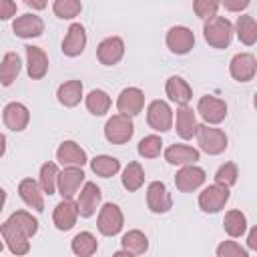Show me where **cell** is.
Returning a JSON list of instances; mask_svg holds the SVG:
<instances>
[{
  "instance_id": "obj_1",
  "label": "cell",
  "mask_w": 257,
  "mask_h": 257,
  "mask_svg": "<svg viewBox=\"0 0 257 257\" xmlns=\"http://www.w3.org/2000/svg\"><path fill=\"white\" fill-rule=\"evenodd\" d=\"M203 34H205V40L213 48H227L233 38V24L227 18L215 14L211 18H207V22L203 26Z\"/></svg>"
},
{
  "instance_id": "obj_2",
  "label": "cell",
  "mask_w": 257,
  "mask_h": 257,
  "mask_svg": "<svg viewBox=\"0 0 257 257\" xmlns=\"http://www.w3.org/2000/svg\"><path fill=\"white\" fill-rule=\"evenodd\" d=\"M133 133H135V124H133L131 116L120 114V112L114 114V116H110L106 120V124H104V137L112 145H124V143H128L131 137H133Z\"/></svg>"
},
{
  "instance_id": "obj_3",
  "label": "cell",
  "mask_w": 257,
  "mask_h": 257,
  "mask_svg": "<svg viewBox=\"0 0 257 257\" xmlns=\"http://www.w3.org/2000/svg\"><path fill=\"white\" fill-rule=\"evenodd\" d=\"M197 141L199 147L207 155H219L227 149V135L221 128H213L207 124H197Z\"/></svg>"
},
{
  "instance_id": "obj_4",
  "label": "cell",
  "mask_w": 257,
  "mask_h": 257,
  "mask_svg": "<svg viewBox=\"0 0 257 257\" xmlns=\"http://www.w3.org/2000/svg\"><path fill=\"white\" fill-rule=\"evenodd\" d=\"M0 233L8 245V249L14 253V255H26L30 251V243H28V235L14 223V221H4L2 227H0Z\"/></svg>"
},
{
  "instance_id": "obj_5",
  "label": "cell",
  "mask_w": 257,
  "mask_h": 257,
  "mask_svg": "<svg viewBox=\"0 0 257 257\" xmlns=\"http://www.w3.org/2000/svg\"><path fill=\"white\" fill-rule=\"evenodd\" d=\"M227 201H229V187H223L219 183L209 185L199 195V207L205 213H217V211H221Z\"/></svg>"
},
{
  "instance_id": "obj_6",
  "label": "cell",
  "mask_w": 257,
  "mask_h": 257,
  "mask_svg": "<svg viewBox=\"0 0 257 257\" xmlns=\"http://www.w3.org/2000/svg\"><path fill=\"white\" fill-rule=\"evenodd\" d=\"M147 122L151 128L165 133L173 126V110L165 100H153L147 108Z\"/></svg>"
},
{
  "instance_id": "obj_7",
  "label": "cell",
  "mask_w": 257,
  "mask_h": 257,
  "mask_svg": "<svg viewBox=\"0 0 257 257\" xmlns=\"http://www.w3.org/2000/svg\"><path fill=\"white\" fill-rule=\"evenodd\" d=\"M98 231L106 237H112L116 235L120 229H122V213L118 209V205L114 203H106L102 205L100 213H98Z\"/></svg>"
},
{
  "instance_id": "obj_8",
  "label": "cell",
  "mask_w": 257,
  "mask_h": 257,
  "mask_svg": "<svg viewBox=\"0 0 257 257\" xmlns=\"http://www.w3.org/2000/svg\"><path fill=\"white\" fill-rule=\"evenodd\" d=\"M167 46L173 54H187L195 46V34L187 26H173L167 32Z\"/></svg>"
},
{
  "instance_id": "obj_9",
  "label": "cell",
  "mask_w": 257,
  "mask_h": 257,
  "mask_svg": "<svg viewBox=\"0 0 257 257\" xmlns=\"http://www.w3.org/2000/svg\"><path fill=\"white\" fill-rule=\"evenodd\" d=\"M197 110H199V114H201L207 122H211V124H219V122L225 120V116H227V104H225V100H221V98H217V96H209V94L199 98Z\"/></svg>"
},
{
  "instance_id": "obj_10",
  "label": "cell",
  "mask_w": 257,
  "mask_h": 257,
  "mask_svg": "<svg viewBox=\"0 0 257 257\" xmlns=\"http://www.w3.org/2000/svg\"><path fill=\"white\" fill-rule=\"evenodd\" d=\"M205 171L201 167H195L193 165H183V169L177 173L175 177V185L181 193H191L195 189H199L203 183H205Z\"/></svg>"
},
{
  "instance_id": "obj_11",
  "label": "cell",
  "mask_w": 257,
  "mask_h": 257,
  "mask_svg": "<svg viewBox=\"0 0 257 257\" xmlns=\"http://www.w3.org/2000/svg\"><path fill=\"white\" fill-rule=\"evenodd\" d=\"M116 106H118V112L120 114H126V116L139 114L143 110V106H145V94H143V90L141 88H135V86L124 88L118 94Z\"/></svg>"
},
{
  "instance_id": "obj_12",
  "label": "cell",
  "mask_w": 257,
  "mask_h": 257,
  "mask_svg": "<svg viewBox=\"0 0 257 257\" xmlns=\"http://www.w3.org/2000/svg\"><path fill=\"white\" fill-rule=\"evenodd\" d=\"M82 183H84L82 167H66L62 173H58V179H56V187L62 197H72Z\"/></svg>"
},
{
  "instance_id": "obj_13",
  "label": "cell",
  "mask_w": 257,
  "mask_h": 257,
  "mask_svg": "<svg viewBox=\"0 0 257 257\" xmlns=\"http://www.w3.org/2000/svg\"><path fill=\"white\" fill-rule=\"evenodd\" d=\"M147 205L153 213L161 215V213H167L171 207H173V199L167 191V187L159 181L151 183L149 189H147Z\"/></svg>"
},
{
  "instance_id": "obj_14",
  "label": "cell",
  "mask_w": 257,
  "mask_h": 257,
  "mask_svg": "<svg viewBox=\"0 0 257 257\" xmlns=\"http://www.w3.org/2000/svg\"><path fill=\"white\" fill-rule=\"evenodd\" d=\"M76 217H78V209H76V203L70 199V197H62V201L54 207V225L58 231H68L74 227L76 223Z\"/></svg>"
},
{
  "instance_id": "obj_15",
  "label": "cell",
  "mask_w": 257,
  "mask_h": 257,
  "mask_svg": "<svg viewBox=\"0 0 257 257\" xmlns=\"http://www.w3.org/2000/svg\"><path fill=\"white\" fill-rule=\"evenodd\" d=\"M122 54H124V42H122V38H118V36H108V38H104V40L98 44V48H96V56H98V60H100L104 66L116 64V62L122 58Z\"/></svg>"
},
{
  "instance_id": "obj_16",
  "label": "cell",
  "mask_w": 257,
  "mask_h": 257,
  "mask_svg": "<svg viewBox=\"0 0 257 257\" xmlns=\"http://www.w3.org/2000/svg\"><path fill=\"white\" fill-rule=\"evenodd\" d=\"M229 70H231V76L239 82H247L255 76V70H257V64H255V56L249 54V52H241V54H235L231 64H229Z\"/></svg>"
},
{
  "instance_id": "obj_17",
  "label": "cell",
  "mask_w": 257,
  "mask_h": 257,
  "mask_svg": "<svg viewBox=\"0 0 257 257\" xmlns=\"http://www.w3.org/2000/svg\"><path fill=\"white\" fill-rule=\"evenodd\" d=\"M100 197H102V193L94 183H84V187H82V191L78 195V201H76L78 215L80 217H92L96 213Z\"/></svg>"
},
{
  "instance_id": "obj_18",
  "label": "cell",
  "mask_w": 257,
  "mask_h": 257,
  "mask_svg": "<svg viewBox=\"0 0 257 257\" xmlns=\"http://www.w3.org/2000/svg\"><path fill=\"white\" fill-rule=\"evenodd\" d=\"M2 118H4V124L10 128V131H24L28 126V120H30V112L28 108L22 104V102H10L4 106V112H2Z\"/></svg>"
},
{
  "instance_id": "obj_19",
  "label": "cell",
  "mask_w": 257,
  "mask_h": 257,
  "mask_svg": "<svg viewBox=\"0 0 257 257\" xmlns=\"http://www.w3.org/2000/svg\"><path fill=\"white\" fill-rule=\"evenodd\" d=\"M84 46H86V32H84V26L78 24V22L70 24V28H68L64 40H62V52H64L66 56H72V58H74V56L82 54Z\"/></svg>"
},
{
  "instance_id": "obj_20",
  "label": "cell",
  "mask_w": 257,
  "mask_h": 257,
  "mask_svg": "<svg viewBox=\"0 0 257 257\" xmlns=\"http://www.w3.org/2000/svg\"><path fill=\"white\" fill-rule=\"evenodd\" d=\"M12 30L18 38H36L44 32V22L34 14H22L12 22Z\"/></svg>"
},
{
  "instance_id": "obj_21",
  "label": "cell",
  "mask_w": 257,
  "mask_h": 257,
  "mask_svg": "<svg viewBox=\"0 0 257 257\" xmlns=\"http://www.w3.org/2000/svg\"><path fill=\"white\" fill-rule=\"evenodd\" d=\"M26 64H28V76L32 80H40L48 72V58L44 50L38 46H26Z\"/></svg>"
},
{
  "instance_id": "obj_22",
  "label": "cell",
  "mask_w": 257,
  "mask_h": 257,
  "mask_svg": "<svg viewBox=\"0 0 257 257\" xmlns=\"http://www.w3.org/2000/svg\"><path fill=\"white\" fill-rule=\"evenodd\" d=\"M56 159L66 167H82L88 161L84 149H80V145L74 141H64L56 151Z\"/></svg>"
},
{
  "instance_id": "obj_23",
  "label": "cell",
  "mask_w": 257,
  "mask_h": 257,
  "mask_svg": "<svg viewBox=\"0 0 257 257\" xmlns=\"http://www.w3.org/2000/svg\"><path fill=\"white\" fill-rule=\"evenodd\" d=\"M18 193H20V199L32 207L34 211H44V199H42V189L36 181L32 179H22L20 185H18Z\"/></svg>"
},
{
  "instance_id": "obj_24",
  "label": "cell",
  "mask_w": 257,
  "mask_h": 257,
  "mask_svg": "<svg viewBox=\"0 0 257 257\" xmlns=\"http://www.w3.org/2000/svg\"><path fill=\"white\" fill-rule=\"evenodd\" d=\"M165 159L171 165H193L199 161V151L187 145H171L165 151Z\"/></svg>"
},
{
  "instance_id": "obj_25",
  "label": "cell",
  "mask_w": 257,
  "mask_h": 257,
  "mask_svg": "<svg viewBox=\"0 0 257 257\" xmlns=\"http://www.w3.org/2000/svg\"><path fill=\"white\" fill-rule=\"evenodd\" d=\"M165 90H167V96H169L173 102H177V104H187V102L191 100V96H193L191 86H189L187 80L181 78V76H171V78L167 80Z\"/></svg>"
},
{
  "instance_id": "obj_26",
  "label": "cell",
  "mask_w": 257,
  "mask_h": 257,
  "mask_svg": "<svg viewBox=\"0 0 257 257\" xmlns=\"http://www.w3.org/2000/svg\"><path fill=\"white\" fill-rule=\"evenodd\" d=\"M195 133H197L195 112L187 104H181V108L177 110V135L187 141V139H193Z\"/></svg>"
},
{
  "instance_id": "obj_27",
  "label": "cell",
  "mask_w": 257,
  "mask_h": 257,
  "mask_svg": "<svg viewBox=\"0 0 257 257\" xmlns=\"http://www.w3.org/2000/svg\"><path fill=\"white\" fill-rule=\"evenodd\" d=\"M56 96H58V102L62 106H76L80 102V96H82V82L80 80H68L64 84L58 86L56 90Z\"/></svg>"
},
{
  "instance_id": "obj_28",
  "label": "cell",
  "mask_w": 257,
  "mask_h": 257,
  "mask_svg": "<svg viewBox=\"0 0 257 257\" xmlns=\"http://www.w3.org/2000/svg\"><path fill=\"white\" fill-rule=\"evenodd\" d=\"M20 66H22L20 56L16 52H8L0 62V84L10 86L16 80V76L20 74Z\"/></svg>"
},
{
  "instance_id": "obj_29",
  "label": "cell",
  "mask_w": 257,
  "mask_h": 257,
  "mask_svg": "<svg viewBox=\"0 0 257 257\" xmlns=\"http://www.w3.org/2000/svg\"><path fill=\"white\" fill-rule=\"evenodd\" d=\"M120 243H122V249L128 255H143L149 249V239L145 237V233H141L137 229L124 233L122 239H120Z\"/></svg>"
},
{
  "instance_id": "obj_30",
  "label": "cell",
  "mask_w": 257,
  "mask_h": 257,
  "mask_svg": "<svg viewBox=\"0 0 257 257\" xmlns=\"http://www.w3.org/2000/svg\"><path fill=\"white\" fill-rule=\"evenodd\" d=\"M90 169H92L94 175H98V177H102V179H108V177H112V175L118 173L120 163H118V159H114V157L100 155V157H94V159L90 161Z\"/></svg>"
},
{
  "instance_id": "obj_31",
  "label": "cell",
  "mask_w": 257,
  "mask_h": 257,
  "mask_svg": "<svg viewBox=\"0 0 257 257\" xmlns=\"http://www.w3.org/2000/svg\"><path fill=\"white\" fill-rule=\"evenodd\" d=\"M143 183H145V171H143V167L137 161L128 163L124 167V171H122V187L126 191H137V189L143 187Z\"/></svg>"
},
{
  "instance_id": "obj_32",
  "label": "cell",
  "mask_w": 257,
  "mask_h": 257,
  "mask_svg": "<svg viewBox=\"0 0 257 257\" xmlns=\"http://www.w3.org/2000/svg\"><path fill=\"white\" fill-rule=\"evenodd\" d=\"M235 26H237V36H239V40L243 44H247V46L255 44V40H257V24H255L253 16H249V14L239 16Z\"/></svg>"
},
{
  "instance_id": "obj_33",
  "label": "cell",
  "mask_w": 257,
  "mask_h": 257,
  "mask_svg": "<svg viewBox=\"0 0 257 257\" xmlns=\"http://www.w3.org/2000/svg\"><path fill=\"white\" fill-rule=\"evenodd\" d=\"M86 108L96 114V116H102L108 108H110V96L104 92V90H90L88 96H86Z\"/></svg>"
},
{
  "instance_id": "obj_34",
  "label": "cell",
  "mask_w": 257,
  "mask_h": 257,
  "mask_svg": "<svg viewBox=\"0 0 257 257\" xmlns=\"http://www.w3.org/2000/svg\"><path fill=\"white\" fill-rule=\"evenodd\" d=\"M56 179H58V169L54 163H44L40 167V177H38V185L42 189V193L54 195L56 191Z\"/></svg>"
},
{
  "instance_id": "obj_35",
  "label": "cell",
  "mask_w": 257,
  "mask_h": 257,
  "mask_svg": "<svg viewBox=\"0 0 257 257\" xmlns=\"http://www.w3.org/2000/svg\"><path fill=\"white\" fill-rule=\"evenodd\" d=\"M223 225H225V231H227L231 237H241V235L247 231V219H245V215H243L241 211H237V209H233V211H229V213L225 215Z\"/></svg>"
},
{
  "instance_id": "obj_36",
  "label": "cell",
  "mask_w": 257,
  "mask_h": 257,
  "mask_svg": "<svg viewBox=\"0 0 257 257\" xmlns=\"http://www.w3.org/2000/svg\"><path fill=\"white\" fill-rule=\"evenodd\" d=\"M72 251H74L76 255H80V257L92 255V253L96 251V239H94V235L88 233V231L78 233V235L72 239Z\"/></svg>"
},
{
  "instance_id": "obj_37",
  "label": "cell",
  "mask_w": 257,
  "mask_h": 257,
  "mask_svg": "<svg viewBox=\"0 0 257 257\" xmlns=\"http://www.w3.org/2000/svg\"><path fill=\"white\" fill-rule=\"evenodd\" d=\"M52 10H54V14L58 18L68 20V18H74V16L80 14L82 4H80V0H54Z\"/></svg>"
},
{
  "instance_id": "obj_38",
  "label": "cell",
  "mask_w": 257,
  "mask_h": 257,
  "mask_svg": "<svg viewBox=\"0 0 257 257\" xmlns=\"http://www.w3.org/2000/svg\"><path fill=\"white\" fill-rule=\"evenodd\" d=\"M161 149H163V141L157 135H149V137L141 139V143H139V155L145 157V159L159 157L161 155Z\"/></svg>"
},
{
  "instance_id": "obj_39",
  "label": "cell",
  "mask_w": 257,
  "mask_h": 257,
  "mask_svg": "<svg viewBox=\"0 0 257 257\" xmlns=\"http://www.w3.org/2000/svg\"><path fill=\"white\" fill-rule=\"evenodd\" d=\"M8 219L14 221V223H16L28 237L36 235V231H38V221H36L30 213H26V211H16V213H12Z\"/></svg>"
},
{
  "instance_id": "obj_40",
  "label": "cell",
  "mask_w": 257,
  "mask_h": 257,
  "mask_svg": "<svg viewBox=\"0 0 257 257\" xmlns=\"http://www.w3.org/2000/svg\"><path fill=\"white\" fill-rule=\"evenodd\" d=\"M215 183H219L223 187H233L237 183V167L233 163L221 165L219 171L215 173Z\"/></svg>"
},
{
  "instance_id": "obj_41",
  "label": "cell",
  "mask_w": 257,
  "mask_h": 257,
  "mask_svg": "<svg viewBox=\"0 0 257 257\" xmlns=\"http://www.w3.org/2000/svg\"><path fill=\"white\" fill-rule=\"evenodd\" d=\"M217 8H219V0H195L193 2V10L199 18H211L217 14Z\"/></svg>"
},
{
  "instance_id": "obj_42",
  "label": "cell",
  "mask_w": 257,
  "mask_h": 257,
  "mask_svg": "<svg viewBox=\"0 0 257 257\" xmlns=\"http://www.w3.org/2000/svg\"><path fill=\"white\" fill-rule=\"evenodd\" d=\"M217 255L219 257H247V249H243L235 241H225L217 247Z\"/></svg>"
},
{
  "instance_id": "obj_43",
  "label": "cell",
  "mask_w": 257,
  "mask_h": 257,
  "mask_svg": "<svg viewBox=\"0 0 257 257\" xmlns=\"http://www.w3.org/2000/svg\"><path fill=\"white\" fill-rule=\"evenodd\" d=\"M16 14V2L14 0H0V20H10Z\"/></svg>"
},
{
  "instance_id": "obj_44",
  "label": "cell",
  "mask_w": 257,
  "mask_h": 257,
  "mask_svg": "<svg viewBox=\"0 0 257 257\" xmlns=\"http://www.w3.org/2000/svg\"><path fill=\"white\" fill-rule=\"evenodd\" d=\"M219 4H223L229 12H241L249 6V0H219Z\"/></svg>"
},
{
  "instance_id": "obj_45",
  "label": "cell",
  "mask_w": 257,
  "mask_h": 257,
  "mask_svg": "<svg viewBox=\"0 0 257 257\" xmlns=\"http://www.w3.org/2000/svg\"><path fill=\"white\" fill-rule=\"evenodd\" d=\"M22 2L32 10H44L46 8V0H22Z\"/></svg>"
},
{
  "instance_id": "obj_46",
  "label": "cell",
  "mask_w": 257,
  "mask_h": 257,
  "mask_svg": "<svg viewBox=\"0 0 257 257\" xmlns=\"http://www.w3.org/2000/svg\"><path fill=\"white\" fill-rule=\"evenodd\" d=\"M249 249H257V229H251L249 233Z\"/></svg>"
},
{
  "instance_id": "obj_47",
  "label": "cell",
  "mask_w": 257,
  "mask_h": 257,
  "mask_svg": "<svg viewBox=\"0 0 257 257\" xmlns=\"http://www.w3.org/2000/svg\"><path fill=\"white\" fill-rule=\"evenodd\" d=\"M6 153V137L0 133V157Z\"/></svg>"
},
{
  "instance_id": "obj_48",
  "label": "cell",
  "mask_w": 257,
  "mask_h": 257,
  "mask_svg": "<svg viewBox=\"0 0 257 257\" xmlns=\"http://www.w3.org/2000/svg\"><path fill=\"white\" fill-rule=\"evenodd\" d=\"M4 201H6V191L0 187V213H2V207H4Z\"/></svg>"
},
{
  "instance_id": "obj_49",
  "label": "cell",
  "mask_w": 257,
  "mask_h": 257,
  "mask_svg": "<svg viewBox=\"0 0 257 257\" xmlns=\"http://www.w3.org/2000/svg\"><path fill=\"white\" fill-rule=\"evenodd\" d=\"M0 251H2V241H0Z\"/></svg>"
}]
</instances>
